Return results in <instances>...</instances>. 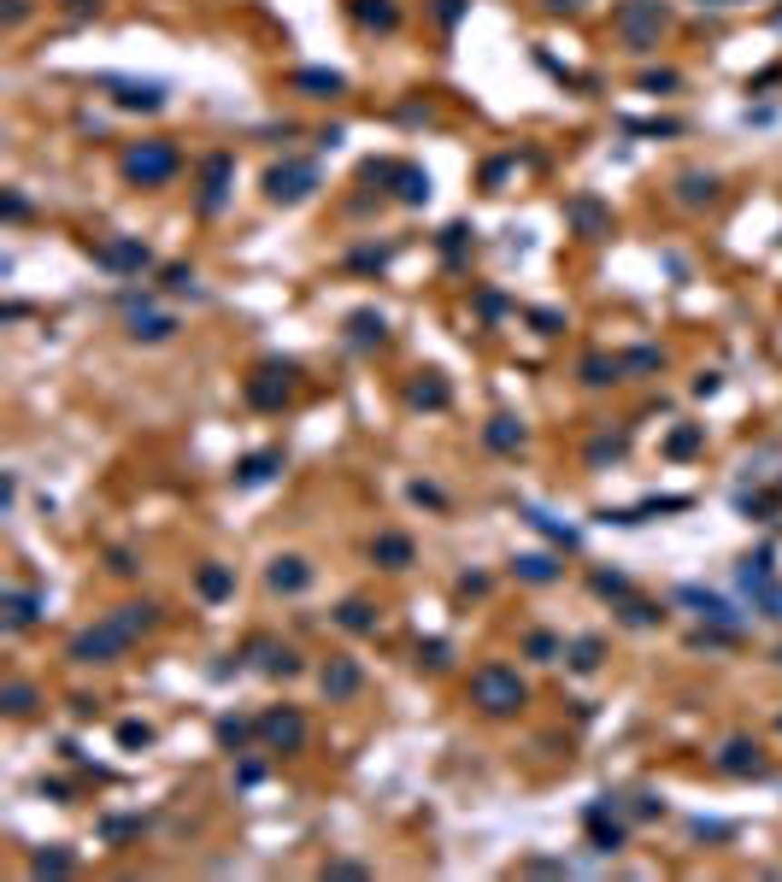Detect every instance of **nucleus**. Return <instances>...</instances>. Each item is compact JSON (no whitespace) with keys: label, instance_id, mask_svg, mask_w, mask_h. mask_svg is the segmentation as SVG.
<instances>
[{"label":"nucleus","instance_id":"f257e3e1","mask_svg":"<svg viewBox=\"0 0 782 882\" xmlns=\"http://www.w3.org/2000/svg\"><path fill=\"white\" fill-rule=\"evenodd\" d=\"M470 700H477L489 718H506V712H518V706L530 700V689H524V677H518L512 665H477L470 670Z\"/></svg>","mask_w":782,"mask_h":882},{"label":"nucleus","instance_id":"f03ea898","mask_svg":"<svg viewBox=\"0 0 782 882\" xmlns=\"http://www.w3.org/2000/svg\"><path fill=\"white\" fill-rule=\"evenodd\" d=\"M665 24H670V6H665V0H618V12H612V30L624 35L636 54H648V47L659 42Z\"/></svg>","mask_w":782,"mask_h":882},{"label":"nucleus","instance_id":"7ed1b4c3","mask_svg":"<svg viewBox=\"0 0 782 882\" xmlns=\"http://www.w3.org/2000/svg\"><path fill=\"white\" fill-rule=\"evenodd\" d=\"M177 171H183L177 142H135L130 154H124V177L142 183V189H159V183H171Z\"/></svg>","mask_w":782,"mask_h":882},{"label":"nucleus","instance_id":"20e7f679","mask_svg":"<svg viewBox=\"0 0 782 882\" xmlns=\"http://www.w3.org/2000/svg\"><path fill=\"white\" fill-rule=\"evenodd\" d=\"M312 189H318V165H312V159H282V165L265 171V201H277V206H301Z\"/></svg>","mask_w":782,"mask_h":882},{"label":"nucleus","instance_id":"39448f33","mask_svg":"<svg viewBox=\"0 0 782 882\" xmlns=\"http://www.w3.org/2000/svg\"><path fill=\"white\" fill-rule=\"evenodd\" d=\"M130 648V636H124L112 618H101L94 629H83V636H71V648H65V659L71 665H106V659H118V653Z\"/></svg>","mask_w":782,"mask_h":882},{"label":"nucleus","instance_id":"423d86ee","mask_svg":"<svg viewBox=\"0 0 782 882\" xmlns=\"http://www.w3.org/2000/svg\"><path fill=\"white\" fill-rule=\"evenodd\" d=\"M741 589L753 594V606H759L765 618H782V589H777V577H771V553L741 559Z\"/></svg>","mask_w":782,"mask_h":882},{"label":"nucleus","instance_id":"0eeeda50","mask_svg":"<svg viewBox=\"0 0 782 882\" xmlns=\"http://www.w3.org/2000/svg\"><path fill=\"white\" fill-rule=\"evenodd\" d=\"M94 265L118 271V277H142V271L153 265V253H147V242H135V235H112V242L94 247Z\"/></svg>","mask_w":782,"mask_h":882},{"label":"nucleus","instance_id":"6e6552de","mask_svg":"<svg viewBox=\"0 0 782 882\" xmlns=\"http://www.w3.org/2000/svg\"><path fill=\"white\" fill-rule=\"evenodd\" d=\"M259 736H265L277 753H294V748H306V718L294 712V706H271V712L259 718Z\"/></svg>","mask_w":782,"mask_h":882},{"label":"nucleus","instance_id":"1a4fd4ad","mask_svg":"<svg viewBox=\"0 0 782 882\" xmlns=\"http://www.w3.org/2000/svg\"><path fill=\"white\" fill-rule=\"evenodd\" d=\"M230 177H235V159L230 154H213L201 165V213L213 218V213H223V201H230Z\"/></svg>","mask_w":782,"mask_h":882},{"label":"nucleus","instance_id":"9d476101","mask_svg":"<svg viewBox=\"0 0 782 882\" xmlns=\"http://www.w3.org/2000/svg\"><path fill=\"white\" fill-rule=\"evenodd\" d=\"M718 771H729V777H765V748L753 736H729L724 748H718Z\"/></svg>","mask_w":782,"mask_h":882},{"label":"nucleus","instance_id":"9b49d317","mask_svg":"<svg viewBox=\"0 0 782 882\" xmlns=\"http://www.w3.org/2000/svg\"><path fill=\"white\" fill-rule=\"evenodd\" d=\"M106 89H112V101H118L124 112H159L165 106V83H135V77H106Z\"/></svg>","mask_w":782,"mask_h":882},{"label":"nucleus","instance_id":"f8f14e48","mask_svg":"<svg viewBox=\"0 0 782 882\" xmlns=\"http://www.w3.org/2000/svg\"><path fill=\"white\" fill-rule=\"evenodd\" d=\"M124 306H130V335H135V342H171V335H177V318H171V312H153V306H147V294H142V301H135V294H124Z\"/></svg>","mask_w":782,"mask_h":882},{"label":"nucleus","instance_id":"ddd939ff","mask_svg":"<svg viewBox=\"0 0 782 882\" xmlns=\"http://www.w3.org/2000/svg\"><path fill=\"white\" fill-rule=\"evenodd\" d=\"M318 689H324V700H353L365 689V670H359V659H330L318 670Z\"/></svg>","mask_w":782,"mask_h":882},{"label":"nucleus","instance_id":"4468645a","mask_svg":"<svg viewBox=\"0 0 782 882\" xmlns=\"http://www.w3.org/2000/svg\"><path fill=\"white\" fill-rule=\"evenodd\" d=\"M265 582H271V594H301V589H312V565H306L301 553H277L271 570H265Z\"/></svg>","mask_w":782,"mask_h":882},{"label":"nucleus","instance_id":"2eb2a0df","mask_svg":"<svg viewBox=\"0 0 782 882\" xmlns=\"http://www.w3.org/2000/svg\"><path fill=\"white\" fill-rule=\"evenodd\" d=\"M289 377H294V365H259V377L247 382V401L253 406H282L289 401Z\"/></svg>","mask_w":782,"mask_h":882},{"label":"nucleus","instance_id":"dca6fc26","mask_svg":"<svg viewBox=\"0 0 782 882\" xmlns=\"http://www.w3.org/2000/svg\"><path fill=\"white\" fill-rule=\"evenodd\" d=\"M677 600H688L694 612H700L706 624H712V629H741V612H736V606L724 600V594H706V589H682Z\"/></svg>","mask_w":782,"mask_h":882},{"label":"nucleus","instance_id":"f3484780","mask_svg":"<svg viewBox=\"0 0 782 882\" xmlns=\"http://www.w3.org/2000/svg\"><path fill=\"white\" fill-rule=\"evenodd\" d=\"M247 653H253V665L265 670V677H294V670H301V653H294V648H277V641H265V636H259Z\"/></svg>","mask_w":782,"mask_h":882},{"label":"nucleus","instance_id":"a211bd4d","mask_svg":"<svg viewBox=\"0 0 782 882\" xmlns=\"http://www.w3.org/2000/svg\"><path fill=\"white\" fill-rule=\"evenodd\" d=\"M347 12H353L359 24H365V30H401V6H394V0H347Z\"/></svg>","mask_w":782,"mask_h":882},{"label":"nucleus","instance_id":"6ab92c4d","mask_svg":"<svg viewBox=\"0 0 782 882\" xmlns=\"http://www.w3.org/2000/svg\"><path fill=\"white\" fill-rule=\"evenodd\" d=\"M371 559H377L382 570H406L412 565V541H406L401 530H382V536L371 541Z\"/></svg>","mask_w":782,"mask_h":882},{"label":"nucleus","instance_id":"aec40b11","mask_svg":"<svg viewBox=\"0 0 782 882\" xmlns=\"http://www.w3.org/2000/svg\"><path fill=\"white\" fill-rule=\"evenodd\" d=\"M382 335H389V318H382V312H371V306L347 312V342H353V347H377Z\"/></svg>","mask_w":782,"mask_h":882},{"label":"nucleus","instance_id":"412c9836","mask_svg":"<svg viewBox=\"0 0 782 882\" xmlns=\"http://www.w3.org/2000/svg\"><path fill=\"white\" fill-rule=\"evenodd\" d=\"M106 618L135 641L142 629H153V624H159V606H153V600H130V606H118V612H106Z\"/></svg>","mask_w":782,"mask_h":882},{"label":"nucleus","instance_id":"4be33fe9","mask_svg":"<svg viewBox=\"0 0 782 882\" xmlns=\"http://www.w3.org/2000/svg\"><path fill=\"white\" fill-rule=\"evenodd\" d=\"M42 594H35V589H12L6 594V629H30L35 624V618H42Z\"/></svg>","mask_w":782,"mask_h":882},{"label":"nucleus","instance_id":"5701e85b","mask_svg":"<svg viewBox=\"0 0 782 882\" xmlns=\"http://www.w3.org/2000/svg\"><path fill=\"white\" fill-rule=\"evenodd\" d=\"M294 89H312V94L330 101V94L347 89V77H342V71H324V65H301V71H294Z\"/></svg>","mask_w":782,"mask_h":882},{"label":"nucleus","instance_id":"b1692460","mask_svg":"<svg viewBox=\"0 0 782 882\" xmlns=\"http://www.w3.org/2000/svg\"><path fill=\"white\" fill-rule=\"evenodd\" d=\"M394 194H401V206H424L430 201V171L401 165V171H394Z\"/></svg>","mask_w":782,"mask_h":882},{"label":"nucleus","instance_id":"393cba45","mask_svg":"<svg viewBox=\"0 0 782 882\" xmlns=\"http://www.w3.org/2000/svg\"><path fill=\"white\" fill-rule=\"evenodd\" d=\"M677 201H682V206L718 201V177H706V171H682V177H677Z\"/></svg>","mask_w":782,"mask_h":882},{"label":"nucleus","instance_id":"a878e982","mask_svg":"<svg viewBox=\"0 0 782 882\" xmlns=\"http://www.w3.org/2000/svg\"><path fill=\"white\" fill-rule=\"evenodd\" d=\"M194 589H201V600H230V594H235V570L230 565H201Z\"/></svg>","mask_w":782,"mask_h":882},{"label":"nucleus","instance_id":"bb28decb","mask_svg":"<svg viewBox=\"0 0 782 882\" xmlns=\"http://www.w3.org/2000/svg\"><path fill=\"white\" fill-rule=\"evenodd\" d=\"M482 441H489L494 453H518V447H524V424H518V418H489Z\"/></svg>","mask_w":782,"mask_h":882},{"label":"nucleus","instance_id":"cd10ccee","mask_svg":"<svg viewBox=\"0 0 782 882\" xmlns=\"http://www.w3.org/2000/svg\"><path fill=\"white\" fill-rule=\"evenodd\" d=\"M600 653H606V641H600V636H577V641H565V665H570V670H594V665H600Z\"/></svg>","mask_w":782,"mask_h":882},{"label":"nucleus","instance_id":"c85d7f7f","mask_svg":"<svg viewBox=\"0 0 782 882\" xmlns=\"http://www.w3.org/2000/svg\"><path fill=\"white\" fill-rule=\"evenodd\" d=\"M618 377H624V359H606V353L582 359V382H589V389H606V382H618Z\"/></svg>","mask_w":782,"mask_h":882},{"label":"nucleus","instance_id":"c756f323","mask_svg":"<svg viewBox=\"0 0 782 882\" xmlns=\"http://www.w3.org/2000/svg\"><path fill=\"white\" fill-rule=\"evenodd\" d=\"M335 624L353 629V636H371V629H377V606H371V600H347L342 612H335Z\"/></svg>","mask_w":782,"mask_h":882},{"label":"nucleus","instance_id":"7c9ffc66","mask_svg":"<svg viewBox=\"0 0 782 882\" xmlns=\"http://www.w3.org/2000/svg\"><path fill=\"white\" fill-rule=\"evenodd\" d=\"M412 406H430V412H441V406H447V382H441V371H424V377L412 382Z\"/></svg>","mask_w":782,"mask_h":882},{"label":"nucleus","instance_id":"2f4dec72","mask_svg":"<svg viewBox=\"0 0 782 882\" xmlns=\"http://www.w3.org/2000/svg\"><path fill=\"white\" fill-rule=\"evenodd\" d=\"M277 465H282V453H277V447H265V453L242 459V471H235V482H247V489H253V482H265V477H271Z\"/></svg>","mask_w":782,"mask_h":882},{"label":"nucleus","instance_id":"473e14b6","mask_svg":"<svg viewBox=\"0 0 782 882\" xmlns=\"http://www.w3.org/2000/svg\"><path fill=\"white\" fill-rule=\"evenodd\" d=\"M570 223H582V235H600L606 230V213H600V201H589V194H577V201L565 206Z\"/></svg>","mask_w":782,"mask_h":882},{"label":"nucleus","instance_id":"72a5a7b5","mask_svg":"<svg viewBox=\"0 0 782 882\" xmlns=\"http://www.w3.org/2000/svg\"><path fill=\"white\" fill-rule=\"evenodd\" d=\"M524 653H530V659H541V665H553V659H565V641H559L553 629H530Z\"/></svg>","mask_w":782,"mask_h":882},{"label":"nucleus","instance_id":"f704fd0d","mask_svg":"<svg viewBox=\"0 0 782 882\" xmlns=\"http://www.w3.org/2000/svg\"><path fill=\"white\" fill-rule=\"evenodd\" d=\"M512 570H518L524 582H553V577H559V565H553L548 553H524V559H512Z\"/></svg>","mask_w":782,"mask_h":882},{"label":"nucleus","instance_id":"c9c22d12","mask_svg":"<svg viewBox=\"0 0 782 882\" xmlns=\"http://www.w3.org/2000/svg\"><path fill=\"white\" fill-rule=\"evenodd\" d=\"M0 706H6L12 718H30L35 712V689L30 682H6V689H0Z\"/></svg>","mask_w":782,"mask_h":882},{"label":"nucleus","instance_id":"e433bc0d","mask_svg":"<svg viewBox=\"0 0 782 882\" xmlns=\"http://www.w3.org/2000/svg\"><path fill=\"white\" fill-rule=\"evenodd\" d=\"M618 618H624L629 629H653L665 612H659V606H648V600H624V606H618Z\"/></svg>","mask_w":782,"mask_h":882},{"label":"nucleus","instance_id":"4c0bfd02","mask_svg":"<svg viewBox=\"0 0 782 882\" xmlns=\"http://www.w3.org/2000/svg\"><path fill=\"white\" fill-rule=\"evenodd\" d=\"M524 518H530V524H536V530H548V536H553V541H565V548H577V530H565V524H553V518H548V512H536V506H524Z\"/></svg>","mask_w":782,"mask_h":882},{"label":"nucleus","instance_id":"58836bf2","mask_svg":"<svg viewBox=\"0 0 782 882\" xmlns=\"http://www.w3.org/2000/svg\"><path fill=\"white\" fill-rule=\"evenodd\" d=\"M30 871H35V877H65V871H71V853H35Z\"/></svg>","mask_w":782,"mask_h":882},{"label":"nucleus","instance_id":"ea45409f","mask_svg":"<svg viewBox=\"0 0 782 882\" xmlns=\"http://www.w3.org/2000/svg\"><path fill=\"white\" fill-rule=\"evenodd\" d=\"M165 289L171 294H201V282H194L189 265H165Z\"/></svg>","mask_w":782,"mask_h":882},{"label":"nucleus","instance_id":"a19ab883","mask_svg":"<svg viewBox=\"0 0 782 882\" xmlns=\"http://www.w3.org/2000/svg\"><path fill=\"white\" fill-rule=\"evenodd\" d=\"M594 594H612V600H629V582L618 570H594Z\"/></svg>","mask_w":782,"mask_h":882},{"label":"nucleus","instance_id":"79ce46f5","mask_svg":"<svg viewBox=\"0 0 782 882\" xmlns=\"http://www.w3.org/2000/svg\"><path fill=\"white\" fill-rule=\"evenodd\" d=\"M700 441H706V430H700V424H688V430H677V436H670V453H677V459H688Z\"/></svg>","mask_w":782,"mask_h":882},{"label":"nucleus","instance_id":"37998d69","mask_svg":"<svg viewBox=\"0 0 782 882\" xmlns=\"http://www.w3.org/2000/svg\"><path fill=\"white\" fill-rule=\"evenodd\" d=\"M659 347H636V353H624V371H659Z\"/></svg>","mask_w":782,"mask_h":882},{"label":"nucleus","instance_id":"c03bdc74","mask_svg":"<svg viewBox=\"0 0 782 882\" xmlns=\"http://www.w3.org/2000/svg\"><path fill=\"white\" fill-rule=\"evenodd\" d=\"M218 741H223V748H242V741H247V724H242V718H223V724H218Z\"/></svg>","mask_w":782,"mask_h":882},{"label":"nucleus","instance_id":"a18cd8bd","mask_svg":"<svg viewBox=\"0 0 782 882\" xmlns=\"http://www.w3.org/2000/svg\"><path fill=\"white\" fill-rule=\"evenodd\" d=\"M412 500H418V506H436V512H441V506H447V494L436 489V482H412Z\"/></svg>","mask_w":782,"mask_h":882},{"label":"nucleus","instance_id":"49530a36","mask_svg":"<svg viewBox=\"0 0 782 882\" xmlns=\"http://www.w3.org/2000/svg\"><path fill=\"white\" fill-rule=\"evenodd\" d=\"M677 71H648V77H641V89H648V94H659V89H677Z\"/></svg>","mask_w":782,"mask_h":882},{"label":"nucleus","instance_id":"de8ad7c7","mask_svg":"<svg viewBox=\"0 0 782 882\" xmlns=\"http://www.w3.org/2000/svg\"><path fill=\"white\" fill-rule=\"evenodd\" d=\"M118 741H124V748H147V741H153V729H147V724H124Z\"/></svg>","mask_w":782,"mask_h":882},{"label":"nucleus","instance_id":"09e8293b","mask_svg":"<svg viewBox=\"0 0 782 882\" xmlns=\"http://www.w3.org/2000/svg\"><path fill=\"white\" fill-rule=\"evenodd\" d=\"M418 659H424L430 670H441V665H447V641H430V648H418Z\"/></svg>","mask_w":782,"mask_h":882},{"label":"nucleus","instance_id":"8fccbe9b","mask_svg":"<svg viewBox=\"0 0 782 882\" xmlns=\"http://www.w3.org/2000/svg\"><path fill=\"white\" fill-rule=\"evenodd\" d=\"M135 829V818H106V841H124Z\"/></svg>","mask_w":782,"mask_h":882},{"label":"nucleus","instance_id":"3c124183","mask_svg":"<svg viewBox=\"0 0 782 882\" xmlns=\"http://www.w3.org/2000/svg\"><path fill=\"white\" fill-rule=\"evenodd\" d=\"M112 570H118V577H135L142 565H135V553H124V548H118V553H112Z\"/></svg>","mask_w":782,"mask_h":882},{"label":"nucleus","instance_id":"603ef678","mask_svg":"<svg viewBox=\"0 0 782 882\" xmlns=\"http://www.w3.org/2000/svg\"><path fill=\"white\" fill-rule=\"evenodd\" d=\"M665 800H653V794H636V818H659Z\"/></svg>","mask_w":782,"mask_h":882},{"label":"nucleus","instance_id":"864d4df0","mask_svg":"<svg viewBox=\"0 0 782 882\" xmlns=\"http://www.w3.org/2000/svg\"><path fill=\"white\" fill-rule=\"evenodd\" d=\"M324 877H365V865H353V859H335V865H324Z\"/></svg>","mask_w":782,"mask_h":882},{"label":"nucleus","instance_id":"5fc2aeb1","mask_svg":"<svg viewBox=\"0 0 782 882\" xmlns=\"http://www.w3.org/2000/svg\"><path fill=\"white\" fill-rule=\"evenodd\" d=\"M459 12H465V0H436V18L441 24H459Z\"/></svg>","mask_w":782,"mask_h":882},{"label":"nucleus","instance_id":"6e6d98bb","mask_svg":"<svg viewBox=\"0 0 782 882\" xmlns=\"http://www.w3.org/2000/svg\"><path fill=\"white\" fill-rule=\"evenodd\" d=\"M465 235H470V230H465V223H453V230H447V235H441V247H447V253H459V247H465Z\"/></svg>","mask_w":782,"mask_h":882},{"label":"nucleus","instance_id":"4d7b16f0","mask_svg":"<svg viewBox=\"0 0 782 882\" xmlns=\"http://www.w3.org/2000/svg\"><path fill=\"white\" fill-rule=\"evenodd\" d=\"M724 389V377H718V371H706V377H694V394H718Z\"/></svg>","mask_w":782,"mask_h":882},{"label":"nucleus","instance_id":"13d9d810","mask_svg":"<svg viewBox=\"0 0 782 882\" xmlns=\"http://www.w3.org/2000/svg\"><path fill=\"white\" fill-rule=\"evenodd\" d=\"M24 213H30V201H24V194H6V218H12V223H18Z\"/></svg>","mask_w":782,"mask_h":882},{"label":"nucleus","instance_id":"bf43d9fd","mask_svg":"<svg viewBox=\"0 0 782 882\" xmlns=\"http://www.w3.org/2000/svg\"><path fill=\"white\" fill-rule=\"evenodd\" d=\"M541 6H548V12H582L589 0H541Z\"/></svg>","mask_w":782,"mask_h":882},{"label":"nucleus","instance_id":"052dcab7","mask_svg":"<svg viewBox=\"0 0 782 882\" xmlns=\"http://www.w3.org/2000/svg\"><path fill=\"white\" fill-rule=\"evenodd\" d=\"M24 12H30L24 0H6V24H24Z\"/></svg>","mask_w":782,"mask_h":882},{"label":"nucleus","instance_id":"680f3d73","mask_svg":"<svg viewBox=\"0 0 782 882\" xmlns=\"http://www.w3.org/2000/svg\"><path fill=\"white\" fill-rule=\"evenodd\" d=\"M65 6H71V12H89V6H94V0H65Z\"/></svg>","mask_w":782,"mask_h":882},{"label":"nucleus","instance_id":"e2e57ef3","mask_svg":"<svg viewBox=\"0 0 782 882\" xmlns=\"http://www.w3.org/2000/svg\"><path fill=\"white\" fill-rule=\"evenodd\" d=\"M777 665H782V648H777Z\"/></svg>","mask_w":782,"mask_h":882},{"label":"nucleus","instance_id":"0e129e2a","mask_svg":"<svg viewBox=\"0 0 782 882\" xmlns=\"http://www.w3.org/2000/svg\"><path fill=\"white\" fill-rule=\"evenodd\" d=\"M777 24H782V12H777Z\"/></svg>","mask_w":782,"mask_h":882},{"label":"nucleus","instance_id":"69168bd1","mask_svg":"<svg viewBox=\"0 0 782 882\" xmlns=\"http://www.w3.org/2000/svg\"><path fill=\"white\" fill-rule=\"evenodd\" d=\"M777 729H782V718H777Z\"/></svg>","mask_w":782,"mask_h":882}]
</instances>
